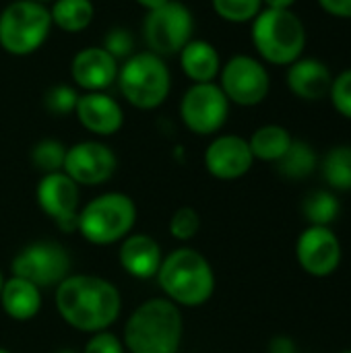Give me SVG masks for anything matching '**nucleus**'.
<instances>
[{
  "label": "nucleus",
  "instance_id": "obj_39",
  "mask_svg": "<svg viewBox=\"0 0 351 353\" xmlns=\"http://www.w3.org/2000/svg\"><path fill=\"white\" fill-rule=\"evenodd\" d=\"M58 353H77V352H72V350H62V352H58Z\"/></svg>",
  "mask_w": 351,
  "mask_h": 353
},
{
  "label": "nucleus",
  "instance_id": "obj_9",
  "mask_svg": "<svg viewBox=\"0 0 351 353\" xmlns=\"http://www.w3.org/2000/svg\"><path fill=\"white\" fill-rule=\"evenodd\" d=\"M70 254L68 250L50 240L33 242L25 246L10 265L12 277H21L39 290L60 285L70 275Z\"/></svg>",
  "mask_w": 351,
  "mask_h": 353
},
{
  "label": "nucleus",
  "instance_id": "obj_24",
  "mask_svg": "<svg viewBox=\"0 0 351 353\" xmlns=\"http://www.w3.org/2000/svg\"><path fill=\"white\" fill-rule=\"evenodd\" d=\"M279 172L285 178L292 180H302L306 176H310L317 168V153L314 149L304 143V141H292L290 149L285 151V155L277 161Z\"/></svg>",
  "mask_w": 351,
  "mask_h": 353
},
{
  "label": "nucleus",
  "instance_id": "obj_21",
  "mask_svg": "<svg viewBox=\"0 0 351 353\" xmlns=\"http://www.w3.org/2000/svg\"><path fill=\"white\" fill-rule=\"evenodd\" d=\"M0 302L4 312L12 321H31L41 310V290L21 277H10L4 281L0 292Z\"/></svg>",
  "mask_w": 351,
  "mask_h": 353
},
{
  "label": "nucleus",
  "instance_id": "obj_16",
  "mask_svg": "<svg viewBox=\"0 0 351 353\" xmlns=\"http://www.w3.org/2000/svg\"><path fill=\"white\" fill-rule=\"evenodd\" d=\"M118 60L103 48V46H89L74 54L70 62V74L72 81L85 89V93L91 91H106L112 87L118 79Z\"/></svg>",
  "mask_w": 351,
  "mask_h": 353
},
{
  "label": "nucleus",
  "instance_id": "obj_11",
  "mask_svg": "<svg viewBox=\"0 0 351 353\" xmlns=\"http://www.w3.org/2000/svg\"><path fill=\"white\" fill-rule=\"evenodd\" d=\"M219 87L230 103L252 108L265 101L271 89V77L265 64L252 56H232L219 70Z\"/></svg>",
  "mask_w": 351,
  "mask_h": 353
},
{
  "label": "nucleus",
  "instance_id": "obj_3",
  "mask_svg": "<svg viewBox=\"0 0 351 353\" xmlns=\"http://www.w3.org/2000/svg\"><path fill=\"white\" fill-rule=\"evenodd\" d=\"M157 281L176 306H203L215 292V273L209 261L192 248H178L161 261Z\"/></svg>",
  "mask_w": 351,
  "mask_h": 353
},
{
  "label": "nucleus",
  "instance_id": "obj_7",
  "mask_svg": "<svg viewBox=\"0 0 351 353\" xmlns=\"http://www.w3.org/2000/svg\"><path fill=\"white\" fill-rule=\"evenodd\" d=\"M52 31L50 8L35 0H14L0 12V48L12 56L37 52Z\"/></svg>",
  "mask_w": 351,
  "mask_h": 353
},
{
  "label": "nucleus",
  "instance_id": "obj_2",
  "mask_svg": "<svg viewBox=\"0 0 351 353\" xmlns=\"http://www.w3.org/2000/svg\"><path fill=\"white\" fill-rule=\"evenodd\" d=\"M184 321L180 308L168 298L143 302L124 327V347L130 353H178Z\"/></svg>",
  "mask_w": 351,
  "mask_h": 353
},
{
  "label": "nucleus",
  "instance_id": "obj_33",
  "mask_svg": "<svg viewBox=\"0 0 351 353\" xmlns=\"http://www.w3.org/2000/svg\"><path fill=\"white\" fill-rule=\"evenodd\" d=\"M83 353H124V343L116 335L101 331L87 341Z\"/></svg>",
  "mask_w": 351,
  "mask_h": 353
},
{
  "label": "nucleus",
  "instance_id": "obj_30",
  "mask_svg": "<svg viewBox=\"0 0 351 353\" xmlns=\"http://www.w3.org/2000/svg\"><path fill=\"white\" fill-rule=\"evenodd\" d=\"M201 230V215L197 213V209L192 207H180L170 221V234L180 240V242H188L192 240Z\"/></svg>",
  "mask_w": 351,
  "mask_h": 353
},
{
  "label": "nucleus",
  "instance_id": "obj_31",
  "mask_svg": "<svg viewBox=\"0 0 351 353\" xmlns=\"http://www.w3.org/2000/svg\"><path fill=\"white\" fill-rule=\"evenodd\" d=\"M329 97L333 101V108L351 120V68L343 70L341 74L333 77Z\"/></svg>",
  "mask_w": 351,
  "mask_h": 353
},
{
  "label": "nucleus",
  "instance_id": "obj_19",
  "mask_svg": "<svg viewBox=\"0 0 351 353\" xmlns=\"http://www.w3.org/2000/svg\"><path fill=\"white\" fill-rule=\"evenodd\" d=\"M120 265L134 279L157 277L161 267V248L155 238L147 234H130L120 244Z\"/></svg>",
  "mask_w": 351,
  "mask_h": 353
},
{
  "label": "nucleus",
  "instance_id": "obj_40",
  "mask_svg": "<svg viewBox=\"0 0 351 353\" xmlns=\"http://www.w3.org/2000/svg\"><path fill=\"white\" fill-rule=\"evenodd\" d=\"M35 2H41V4H46V2H54V0H35Z\"/></svg>",
  "mask_w": 351,
  "mask_h": 353
},
{
  "label": "nucleus",
  "instance_id": "obj_25",
  "mask_svg": "<svg viewBox=\"0 0 351 353\" xmlns=\"http://www.w3.org/2000/svg\"><path fill=\"white\" fill-rule=\"evenodd\" d=\"M323 176L329 186L351 190V145H337L325 155Z\"/></svg>",
  "mask_w": 351,
  "mask_h": 353
},
{
  "label": "nucleus",
  "instance_id": "obj_5",
  "mask_svg": "<svg viewBox=\"0 0 351 353\" xmlns=\"http://www.w3.org/2000/svg\"><path fill=\"white\" fill-rule=\"evenodd\" d=\"M118 89L137 110L159 108L172 89V72L166 60L153 52H137L118 68Z\"/></svg>",
  "mask_w": 351,
  "mask_h": 353
},
{
  "label": "nucleus",
  "instance_id": "obj_18",
  "mask_svg": "<svg viewBox=\"0 0 351 353\" xmlns=\"http://www.w3.org/2000/svg\"><path fill=\"white\" fill-rule=\"evenodd\" d=\"M288 87L304 101H319L331 91V68L319 58H298L288 66Z\"/></svg>",
  "mask_w": 351,
  "mask_h": 353
},
{
  "label": "nucleus",
  "instance_id": "obj_17",
  "mask_svg": "<svg viewBox=\"0 0 351 353\" xmlns=\"http://www.w3.org/2000/svg\"><path fill=\"white\" fill-rule=\"evenodd\" d=\"M74 116L85 130L97 137H112L124 124V112L120 103L103 91L79 95Z\"/></svg>",
  "mask_w": 351,
  "mask_h": 353
},
{
  "label": "nucleus",
  "instance_id": "obj_13",
  "mask_svg": "<svg viewBox=\"0 0 351 353\" xmlns=\"http://www.w3.org/2000/svg\"><path fill=\"white\" fill-rule=\"evenodd\" d=\"M37 203L46 215H50L62 232H74L79 225V184L64 172L43 174L37 184Z\"/></svg>",
  "mask_w": 351,
  "mask_h": 353
},
{
  "label": "nucleus",
  "instance_id": "obj_34",
  "mask_svg": "<svg viewBox=\"0 0 351 353\" xmlns=\"http://www.w3.org/2000/svg\"><path fill=\"white\" fill-rule=\"evenodd\" d=\"M321 8L337 19H351V0H319Z\"/></svg>",
  "mask_w": 351,
  "mask_h": 353
},
{
  "label": "nucleus",
  "instance_id": "obj_29",
  "mask_svg": "<svg viewBox=\"0 0 351 353\" xmlns=\"http://www.w3.org/2000/svg\"><path fill=\"white\" fill-rule=\"evenodd\" d=\"M79 101V93L68 87V85H54L46 91L43 97V105L48 112H52L54 116H66V114H74Z\"/></svg>",
  "mask_w": 351,
  "mask_h": 353
},
{
  "label": "nucleus",
  "instance_id": "obj_22",
  "mask_svg": "<svg viewBox=\"0 0 351 353\" xmlns=\"http://www.w3.org/2000/svg\"><path fill=\"white\" fill-rule=\"evenodd\" d=\"M292 141L294 139H292L288 128H283L279 124H265L252 132L248 145H250L254 159L277 163L285 155V151L290 149Z\"/></svg>",
  "mask_w": 351,
  "mask_h": 353
},
{
  "label": "nucleus",
  "instance_id": "obj_32",
  "mask_svg": "<svg viewBox=\"0 0 351 353\" xmlns=\"http://www.w3.org/2000/svg\"><path fill=\"white\" fill-rule=\"evenodd\" d=\"M132 46H134V39H132V33L124 27H114L110 29V33L106 35L103 39V48L116 58H128L132 56Z\"/></svg>",
  "mask_w": 351,
  "mask_h": 353
},
{
  "label": "nucleus",
  "instance_id": "obj_42",
  "mask_svg": "<svg viewBox=\"0 0 351 353\" xmlns=\"http://www.w3.org/2000/svg\"><path fill=\"white\" fill-rule=\"evenodd\" d=\"M343 353H351V350H350V352H343Z\"/></svg>",
  "mask_w": 351,
  "mask_h": 353
},
{
  "label": "nucleus",
  "instance_id": "obj_12",
  "mask_svg": "<svg viewBox=\"0 0 351 353\" xmlns=\"http://www.w3.org/2000/svg\"><path fill=\"white\" fill-rule=\"evenodd\" d=\"M118 168L116 153L99 141H83L66 149L62 172L79 186H99Z\"/></svg>",
  "mask_w": 351,
  "mask_h": 353
},
{
  "label": "nucleus",
  "instance_id": "obj_23",
  "mask_svg": "<svg viewBox=\"0 0 351 353\" xmlns=\"http://www.w3.org/2000/svg\"><path fill=\"white\" fill-rule=\"evenodd\" d=\"M52 25L66 33H79L87 29L95 17V6L91 0H54L50 8Z\"/></svg>",
  "mask_w": 351,
  "mask_h": 353
},
{
  "label": "nucleus",
  "instance_id": "obj_27",
  "mask_svg": "<svg viewBox=\"0 0 351 353\" xmlns=\"http://www.w3.org/2000/svg\"><path fill=\"white\" fill-rule=\"evenodd\" d=\"M64 159H66V147L60 141H56V139H43V141H39L33 147V151H31L33 165L39 172H43V174L62 172Z\"/></svg>",
  "mask_w": 351,
  "mask_h": 353
},
{
  "label": "nucleus",
  "instance_id": "obj_28",
  "mask_svg": "<svg viewBox=\"0 0 351 353\" xmlns=\"http://www.w3.org/2000/svg\"><path fill=\"white\" fill-rule=\"evenodd\" d=\"M213 10L228 23H248L263 10V0H211Z\"/></svg>",
  "mask_w": 351,
  "mask_h": 353
},
{
  "label": "nucleus",
  "instance_id": "obj_36",
  "mask_svg": "<svg viewBox=\"0 0 351 353\" xmlns=\"http://www.w3.org/2000/svg\"><path fill=\"white\" fill-rule=\"evenodd\" d=\"M294 4H296V0H263L265 8H281V10H285V8H292Z\"/></svg>",
  "mask_w": 351,
  "mask_h": 353
},
{
  "label": "nucleus",
  "instance_id": "obj_15",
  "mask_svg": "<svg viewBox=\"0 0 351 353\" xmlns=\"http://www.w3.org/2000/svg\"><path fill=\"white\" fill-rule=\"evenodd\" d=\"M252 163L250 145L238 134L217 137L205 151V168L217 180H238L250 172Z\"/></svg>",
  "mask_w": 351,
  "mask_h": 353
},
{
  "label": "nucleus",
  "instance_id": "obj_37",
  "mask_svg": "<svg viewBox=\"0 0 351 353\" xmlns=\"http://www.w3.org/2000/svg\"><path fill=\"white\" fill-rule=\"evenodd\" d=\"M143 8H147V10H155V8H159V6H163V4H168L170 0H137Z\"/></svg>",
  "mask_w": 351,
  "mask_h": 353
},
{
  "label": "nucleus",
  "instance_id": "obj_41",
  "mask_svg": "<svg viewBox=\"0 0 351 353\" xmlns=\"http://www.w3.org/2000/svg\"><path fill=\"white\" fill-rule=\"evenodd\" d=\"M0 353H10L8 350H4V347H0Z\"/></svg>",
  "mask_w": 351,
  "mask_h": 353
},
{
  "label": "nucleus",
  "instance_id": "obj_10",
  "mask_svg": "<svg viewBox=\"0 0 351 353\" xmlns=\"http://www.w3.org/2000/svg\"><path fill=\"white\" fill-rule=\"evenodd\" d=\"M230 116V99L217 83H192L180 99L184 126L201 137L215 134Z\"/></svg>",
  "mask_w": 351,
  "mask_h": 353
},
{
  "label": "nucleus",
  "instance_id": "obj_8",
  "mask_svg": "<svg viewBox=\"0 0 351 353\" xmlns=\"http://www.w3.org/2000/svg\"><path fill=\"white\" fill-rule=\"evenodd\" d=\"M194 17L190 8L178 0H170L168 4L147 10L143 21V37L149 52L166 58L176 56L180 50L192 39Z\"/></svg>",
  "mask_w": 351,
  "mask_h": 353
},
{
  "label": "nucleus",
  "instance_id": "obj_4",
  "mask_svg": "<svg viewBox=\"0 0 351 353\" xmlns=\"http://www.w3.org/2000/svg\"><path fill=\"white\" fill-rule=\"evenodd\" d=\"M250 35L259 56L275 66H290L306 48V27L292 8H263L252 21Z\"/></svg>",
  "mask_w": 351,
  "mask_h": 353
},
{
  "label": "nucleus",
  "instance_id": "obj_6",
  "mask_svg": "<svg viewBox=\"0 0 351 353\" xmlns=\"http://www.w3.org/2000/svg\"><path fill=\"white\" fill-rule=\"evenodd\" d=\"M134 221V201L122 192H106L79 211L77 232L95 246H110L130 236Z\"/></svg>",
  "mask_w": 351,
  "mask_h": 353
},
{
  "label": "nucleus",
  "instance_id": "obj_20",
  "mask_svg": "<svg viewBox=\"0 0 351 353\" xmlns=\"http://www.w3.org/2000/svg\"><path fill=\"white\" fill-rule=\"evenodd\" d=\"M180 66L182 72L192 83H213L221 70V56L211 41L190 39L180 50Z\"/></svg>",
  "mask_w": 351,
  "mask_h": 353
},
{
  "label": "nucleus",
  "instance_id": "obj_35",
  "mask_svg": "<svg viewBox=\"0 0 351 353\" xmlns=\"http://www.w3.org/2000/svg\"><path fill=\"white\" fill-rule=\"evenodd\" d=\"M271 352L273 353H292L294 352V345H292L288 339L279 337V339H275V341L271 343Z\"/></svg>",
  "mask_w": 351,
  "mask_h": 353
},
{
  "label": "nucleus",
  "instance_id": "obj_14",
  "mask_svg": "<svg viewBox=\"0 0 351 353\" xmlns=\"http://www.w3.org/2000/svg\"><path fill=\"white\" fill-rule=\"evenodd\" d=\"M300 267L314 277H327L341 263V242L329 225H308L296 244Z\"/></svg>",
  "mask_w": 351,
  "mask_h": 353
},
{
  "label": "nucleus",
  "instance_id": "obj_26",
  "mask_svg": "<svg viewBox=\"0 0 351 353\" xmlns=\"http://www.w3.org/2000/svg\"><path fill=\"white\" fill-rule=\"evenodd\" d=\"M302 209H304V215L308 217L310 225H329L339 213V203L331 192L314 190L304 199Z\"/></svg>",
  "mask_w": 351,
  "mask_h": 353
},
{
  "label": "nucleus",
  "instance_id": "obj_38",
  "mask_svg": "<svg viewBox=\"0 0 351 353\" xmlns=\"http://www.w3.org/2000/svg\"><path fill=\"white\" fill-rule=\"evenodd\" d=\"M2 285H4V277H2V271H0V292H2Z\"/></svg>",
  "mask_w": 351,
  "mask_h": 353
},
{
  "label": "nucleus",
  "instance_id": "obj_1",
  "mask_svg": "<svg viewBox=\"0 0 351 353\" xmlns=\"http://www.w3.org/2000/svg\"><path fill=\"white\" fill-rule=\"evenodd\" d=\"M56 308L66 325L95 335L118 321L122 298L118 288L103 277L68 275L56 288Z\"/></svg>",
  "mask_w": 351,
  "mask_h": 353
}]
</instances>
